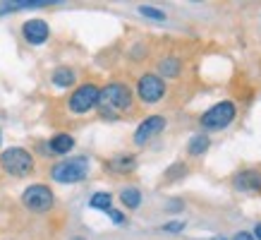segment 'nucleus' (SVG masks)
Here are the masks:
<instances>
[{
  "label": "nucleus",
  "instance_id": "1",
  "mask_svg": "<svg viewBox=\"0 0 261 240\" xmlns=\"http://www.w3.org/2000/svg\"><path fill=\"white\" fill-rule=\"evenodd\" d=\"M96 108L101 111L103 118H118L125 111L132 108V91L122 82H111L103 89H98V104Z\"/></svg>",
  "mask_w": 261,
  "mask_h": 240
},
{
  "label": "nucleus",
  "instance_id": "2",
  "mask_svg": "<svg viewBox=\"0 0 261 240\" xmlns=\"http://www.w3.org/2000/svg\"><path fill=\"white\" fill-rule=\"evenodd\" d=\"M89 173V159L87 156H74L67 161H58L56 166L50 168V178L63 185H72L84 180Z\"/></svg>",
  "mask_w": 261,
  "mask_h": 240
},
{
  "label": "nucleus",
  "instance_id": "3",
  "mask_svg": "<svg viewBox=\"0 0 261 240\" xmlns=\"http://www.w3.org/2000/svg\"><path fill=\"white\" fill-rule=\"evenodd\" d=\"M0 166H3V171L10 173V176L24 178L34 171V156L27 152V149H22V147H10V149H5L3 156H0Z\"/></svg>",
  "mask_w": 261,
  "mask_h": 240
},
{
  "label": "nucleus",
  "instance_id": "4",
  "mask_svg": "<svg viewBox=\"0 0 261 240\" xmlns=\"http://www.w3.org/2000/svg\"><path fill=\"white\" fill-rule=\"evenodd\" d=\"M238 115V108L232 101H221V104H216L214 108H208V111L201 115V128L206 130H223L228 128L230 123L235 120Z\"/></svg>",
  "mask_w": 261,
  "mask_h": 240
},
{
  "label": "nucleus",
  "instance_id": "5",
  "mask_svg": "<svg viewBox=\"0 0 261 240\" xmlns=\"http://www.w3.org/2000/svg\"><path fill=\"white\" fill-rule=\"evenodd\" d=\"M22 204L29 211H36V214H43L48 209H53L56 204V197H53V190L48 185H32L22 192Z\"/></svg>",
  "mask_w": 261,
  "mask_h": 240
},
{
  "label": "nucleus",
  "instance_id": "6",
  "mask_svg": "<svg viewBox=\"0 0 261 240\" xmlns=\"http://www.w3.org/2000/svg\"><path fill=\"white\" fill-rule=\"evenodd\" d=\"M96 104H98V87L96 84H82L72 91L70 101H67V108L77 115H84V113L94 111Z\"/></svg>",
  "mask_w": 261,
  "mask_h": 240
},
{
  "label": "nucleus",
  "instance_id": "7",
  "mask_svg": "<svg viewBox=\"0 0 261 240\" xmlns=\"http://www.w3.org/2000/svg\"><path fill=\"white\" fill-rule=\"evenodd\" d=\"M137 94L144 104H156L166 96V82L159 75H142L137 82Z\"/></svg>",
  "mask_w": 261,
  "mask_h": 240
},
{
  "label": "nucleus",
  "instance_id": "8",
  "mask_svg": "<svg viewBox=\"0 0 261 240\" xmlns=\"http://www.w3.org/2000/svg\"><path fill=\"white\" fill-rule=\"evenodd\" d=\"M163 128H166V118H163V115H149L144 123H139V128H137V132H135V144L137 147H144L151 137H156L159 132H163Z\"/></svg>",
  "mask_w": 261,
  "mask_h": 240
},
{
  "label": "nucleus",
  "instance_id": "9",
  "mask_svg": "<svg viewBox=\"0 0 261 240\" xmlns=\"http://www.w3.org/2000/svg\"><path fill=\"white\" fill-rule=\"evenodd\" d=\"M22 34L32 46H41V43L50 36V29H48V24L43 22V19H29V22H24Z\"/></svg>",
  "mask_w": 261,
  "mask_h": 240
},
{
  "label": "nucleus",
  "instance_id": "10",
  "mask_svg": "<svg viewBox=\"0 0 261 240\" xmlns=\"http://www.w3.org/2000/svg\"><path fill=\"white\" fill-rule=\"evenodd\" d=\"M235 187H238V190H242V192H256V190H261V171L249 168V171L238 173V176H235Z\"/></svg>",
  "mask_w": 261,
  "mask_h": 240
},
{
  "label": "nucleus",
  "instance_id": "11",
  "mask_svg": "<svg viewBox=\"0 0 261 240\" xmlns=\"http://www.w3.org/2000/svg\"><path fill=\"white\" fill-rule=\"evenodd\" d=\"M50 5V0H17V3H0V15L5 12H15V10H32Z\"/></svg>",
  "mask_w": 261,
  "mask_h": 240
},
{
  "label": "nucleus",
  "instance_id": "12",
  "mask_svg": "<svg viewBox=\"0 0 261 240\" xmlns=\"http://www.w3.org/2000/svg\"><path fill=\"white\" fill-rule=\"evenodd\" d=\"M74 147V137L72 135H65V132H60V135H56L50 142H48V149L56 154H67Z\"/></svg>",
  "mask_w": 261,
  "mask_h": 240
},
{
  "label": "nucleus",
  "instance_id": "13",
  "mask_svg": "<svg viewBox=\"0 0 261 240\" xmlns=\"http://www.w3.org/2000/svg\"><path fill=\"white\" fill-rule=\"evenodd\" d=\"M208 144H211V139L206 135H194L190 139V144H187V152H190L192 156H201V154L208 152Z\"/></svg>",
  "mask_w": 261,
  "mask_h": 240
},
{
  "label": "nucleus",
  "instance_id": "14",
  "mask_svg": "<svg viewBox=\"0 0 261 240\" xmlns=\"http://www.w3.org/2000/svg\"><path fill=\"white\" fill-rule=\"evenodd\" d=\"M182 70V63L177 60V58H163L159 63V72L163 75V77H177Z\"/></svg>",
  "mask_w": 261,
  "mask_h": 240
},
{
  "label": "nucleus",
  "instance_id": "15",
  "mask_svg": "<svg viewBox=\"0 0 261 240\" xmlns=\"http://www.w3.org/2000/svg\"><path fill=\"white\" fill-rule=\"evenodd\" d=\"M120 202H122L127 209H137L142 204V192L137 190V187H125V190L120 192Z\"/></svg>",
  "mask_w": 261,
  "mask_h": 240
},
{
  "label": "nucleus",
  "instance_id": "16",
  "mask_svg": "<svg viewBox=\"0 0 261 240\" xmlns=\"http://www.w3.org/2000/svg\"><path fill=\"white\" fill-rule=\"evenodd\" d=\"M53 84L56 87H72L74 84V72L70 67H58L53 72Z\"/></svg>",
  "mask_w": 261,
  "mask_h": 240
},
{
  "label": "nucleus",
  "instance_id": "17",
  "mask_svg": "<svg viewBox=\"0 0 261 240\" xmlns=\"http://www.w3.org/2000/svg\"><path fill=\"white\" fill-rule=\"evenodd\" d=\"M91 209H101V211H111V204H113V197L108 192H96L94 197L89 200Z\"/></svg>",
  "mask_w": 261,
  "mask_h": 240
},
{
  "label": "nucleus",
  "instance_id": "18",
  "mask_svg": "<svg viewBox=\"0 0 261 240\" xmlns=\"http://www.w3.org/2000/svg\"><path fill=\"white\" fill-rule=\"evenodd\" d=\"M118 173H129V171H135V166H137V159L135 156H122V159H115L111 163Z\"/></svg>",
  "mask_w": 261,
  "mask_h": 240
},
{
  "label": "nucleus",
  "instance_id": "19",
  "mask_svg": "<svg viewBox=\"0 0 261 240\" xmlns=\"http://www.w3.org/2000/svg\"><path fill=\"white\" fill-rule=\"evenodd\" d=\"M139 12H142L144 17H149V19H159V22H163L166 19V12L159 8H151V5H142L139 8Z\"/></svg>",
  "mask_w": 261,
  "mask_h": 240
},
{
  "label": "nucleus",
  "instance_id": "20",
  "mask_svg": "<svg viewBox=\"0 0 261 240\" xmlns=\"http://www.w3.org/2000/svg\"><path fill=\"white\" fill-rule=\"evenodd\" d=\"M182 228H185V221H182V219L180 221H168V224L163 226V231L166 233H180Z\"/></svg>",
  "mask_w": 261,
  "mask_h": 240
},
{
  "label": "nucleus",
  "instance_id": "21",
  "mask_svg": "<svg viewBox=\"0 0 261 240\" xmlns=\"http://www.w3.org/2000/svg\"><path fill=\"white\" fill-rule=\"evenodd\" d=\"M175 173H177V176H185V173H187V168L182 166V163H177V166H173V168H170V171H168L166 176H168V178H173Z\"/></svg>",
  "mask_w": 261,
  "mask_h": 240
},
{
  "label": "nucleus",
  "instance_id": "22",
  "mask_svg": "<svg viewBox=\"0 0 261 240\" xmlns=\"http://www.w3.org/2000/svg\"><path fill=\"white\" fill-rule=\"evenodd\" d=\"M108 214H111V219H113V224H125L127 219H125V214H120V211H108Z\"/></svg>",
  "mask_w": 261,
  "mask_h": 240
},
{
  "label": "nucleus",
  "instance_id": "23",
  "mask_svg": "<svg viewBox=\"0 0 261 240\" xmlns=\"http://www.w3.org/2000/svg\"><path fill=\"white\" fill-rule=\"evenodd\" d=\"M232 240H254V235H252V233H247V231H242V233H238Z\"/></svg>",
  "mask_w": 261,
  "mask_h": 240
},
{
  "label": "nucleus",
  "instance_id": "24",
  "mask_svg": "<svg viewBox=\"0 0 261 240\" xmlns=\"http://www.w3.org/2000/svg\"><path fill=\"white\" fill-rule=\"evenodd\" d=\"M254 240H261V224H256V228H254Z\"/></svg>",
  "mask_w": 261,
  "mask_h": 240
},
{
  "label": "nucleus",
  "instance_id": "25",
  "mask_svg": "<svg viewBox=\"0 0 261 240\" xmlns=\"http://www.w3.org/2000/svg\"><path fill=\"white\" fill-rule=\"evenodd\" d=\"M182 207V202H170V204H168V209H180Z\"/></svg>",
  "mask_w": 261,
  "mask_h": 240
},
{
  "label": "nucleus",
  "instance_id": "26",
  "mask_svg": "<svg viewBox=\"0 0 261 240\" xmlns=\"http://www.w3.org/2000/svg\"><path fill=\"white\" fill-rule=\"evenodd\" d=\"M72 240H84V238H72Z\"/></svg>",
  "mask_w": 261,
  "mask_h": 240
},
{
  "label": "nucleus",
  "instance_id": "27",
  "mask_svg": "<svg viewBox=\"0 0 261 240\" xmlns=\"http://www.w3.org/2000/svg\"><path fill=\"white\" fill-rule=\"evenodd\" d=\"M214 240H223V238H214Z\"/></svg>",
  "mask_w": 261,
  "mask_h": 240
}]
</instances>
